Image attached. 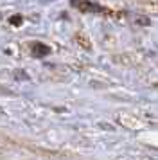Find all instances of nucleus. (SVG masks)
<instances>
[{
  "label": "nucleus",
  "mask_w": 158,
  "mask_h": 160,
  "mask_svg": "<svg viewBox=\"0 0 158 160\" xmlns=\"http://www.w3.org/2000/svg\"><path fill=\"white\" fill-rule=\"evenodd\" d=\"M70 6L72 8H77L81 13H104V9L93 4L90 0H70Z\"/></svg>",
  "instance_id": "obj_1"
},
{
  "label": "nucleus",
  "mask_w": 158,
  "mask_h": 160,
  "mask_svg": "<svg viewBox=\"0 0 158 160\" xmlns=\"http://www.w3.org/2000/svg\"><path fill=\"white\" fill-rule=\"evenodd\" d=\"M50 49L47 47V45H43V43H34L32 45V54H34L36 58H43L45 54H49Z\"/></svg>",
  "instance_id": "obj_2"
},
{
  "label": "nucleus",
  "mask_w": 158,
  "mask_h": 160,
  "mask_svg": "<svg viewBox=\"0 0 158 160\" xmlns=\"http://www.w3.org/2000/svg\"><path fill=\"white\" fill-rule=\"evenodd\" d=\"M20 22H22V18H20V16H13V18H11V23H14V25H18Z\"/></svg>",
  "instance_id": "obj_3"
}]
</instances>
